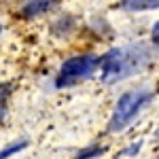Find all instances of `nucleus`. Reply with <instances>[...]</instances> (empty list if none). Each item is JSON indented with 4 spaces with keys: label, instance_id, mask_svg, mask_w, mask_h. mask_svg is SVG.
<instances>
[{
    "label": "nucleus",
    "instance_id": "nucleus-1",
    "mask_svg": "<svg viewBox=\"0 0 159 159\" xmlns=\"http://www.w3.org/2000/svg\"><path fill=\"white\" fill-rule=\"evenodd\" d=\"M148 61V49L144 45H127L121 49H112L106 55L100 57V68H102V81L106 85L119 83L123 79L132 76L140 68H144Z\"/></svg>",
    "mask_w": 159,
    "mask_h": 159
},
{
    "label": "nucleus",
    "instance_id": "nucleus-2",
    "mask_svg": "<svg viewBox=\"0 0 159 159\" xmlns=\"http://www.w3.org/2000/svg\"><path fill=\"white\" fill-rule=\"evenodd\" d=\"M153 98V93L148 89H134V91H125L117 106H115V112L110 117V125L108 129L110 132H123L129 123L136 119V115L147 106Z\"/></svg>",
    "mask_w": 159,
    "mask_h": 159
},
{
    "label": "nucleus",
    "instance_id": "nucleus-3",
    "mask_svg": "<svg viewBox=\"0 0 159 159\" xmlns=\"http://www.w3.org/2000/svg\"><path fill=\"white\" fill-rule=\"evenodd\" d=\"M100 60L96 55H89V53L87 55H74L61 64L57 79H55V87H70L74 83H81L96 72Z\"/></svg>",
    "mask_w": 159,
    "mask_h": 159
},
{
    "label": "nucleus",
    "instance_id": "nucleus-4",
    "mask_svg": "<svg viewBox=\"0 0 159 159\" xmlns=\"http://www.w3.org/2000/svg\"><path fill=\"white\" fill-rule=\"evenodd\" d=\"M121 7L127 11H155L159 9V0H125Z\"/></svg>",
    "mask_w": 159,
    "mask_h": 159
},
{
    "label": "nucleus",
    "instance_id": "nucleus-5",
    "mask_svg": "<svg viewBox=\"0 0 159 159\" xmlns=\"http://www.w3.org/2000/svg\"><path fill=\"white\" fill-rule=\"evenodd\" d=\"M53 7V2L49 0H40V2H25L24 4V15L25 17H34V15H40V13L49 11Z\"/></svg>",
    "mask_w": 159,
    "mask_h": 159
},
{
    "label": "nucleus",
    "instance_id": "nucleus-6",
    "mask_svg": "<svg viewBox=\"0 0 159 159\" xmlns=\"http://www.w3.org/2000/svg\"><path fill=\"white\" fill-rule=\"evenodd\" d=\"M25 147H28V142H25V140H21V142H15V144H11V147H7V148H2V151H0V159L13 157V155H17L19 151H24Z\"/></svg>",
    "mask_w": 159,
    "mask_h": 159
},
{
    "label": "nucleus",
    "instance_id": "nucleus-7",
    "mask_svg": "<svg viewBox=\"0 0 159 159\" xmlns=\"http://www.w3.org/2000/svg\"><path fill=\"white\" fill-rule=\"evenodd\" d=\"M102 153H104L102 147H91V148H87V151H81L76 155V159H93V157H98V155H102Z\"/></svg>",
    "mask_w": 159,
    "mask_h": 159
},
{
    "label": "nucleus",
    "instance_id": "nucleus-8",
    "mask_svg": "<svg viewBox=\"0 0 159 159\" xmlns=\"http://www.w3.org/2000/svg\"><path fill=\"white\" fill-rule=\"evenodd\" d=\"M7 98H9V91L0 89V121L4 119V112H7Z\"/></svg>",
    "mask_w": 159,
    "mask_h": 159
},
{
    "label": "nucleus",
    "instance_id": "nucleus-9",
    "mask_svg": "<svg viewBox=\"0 0 159 159\" xmlns=\"http://www.w3.org/2000/svg\"><path fill=\"white\" fill-rule=\"evenodd\" d=\"M151 36H153V43L159 47V21L153 25V32H151Z\"/></svg>",
    "mask_w": 159,
    "mask_h": 159
},
{
    "label": "nucleus",
    "instance_id": "nucleus-10",
    "mask_svg": "<svg viewBox=\"0 0 159 159\" xmlns=\"http://www.w3.org/2000/svg\"><path fill=\"white\" fill-rule=\"evenodd\" d=\"M0 32H2V24H0Z\"/></svg>",
    "mask_w": 159,
    "mask_h": 159
}]
</instances>
